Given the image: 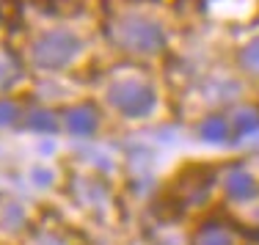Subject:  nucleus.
<instances>
[{
  "instance_id": "1",
  "label": "nucleus",
  "mask_w": 259,
  "mask_h": 245,
  "mask_svg": "<svg viewBox=\"0 0 259 245\" xmlns=\"http://www.w3.org/2000/svg\"><path fill=\"white\" fill-rule=\"evenodd\" d=\"M80 53V39L69 30H47L30 47V58L39 69L45 72H58L69 66Z\"/></svg>"
},
{
  "instance_id": "2",
  "label": "nucleus",
  "mask_w": 259,
  "mask_h": 245,
  "mask_svg": "<svg viewBox=\"0 0 259 245\" xmlns=\"http://www.w3.org/2000/svg\"><path fill=\"white\" fill-rule=\"evenodd\" d=\"M110 33H113L116 44L127 53L149 55V53L163 50V44H165V36L160 30V25L152 20H144V17H121Z\"/></svg>"
},
{
  "instance_id": "3",
  "label": "nucleus",
  "mask_w": 259,
  "mask_h": 245,
  "mask_svg": "<svg viewBox=\"0 0 259 245\" xmlns=\"http://www.w3.org/2000/svg\"><path fill=\"white\" fill-rule=\"evenodd\" d=\"M108 100L121 116L141 119V116H149L155 108V91L141 80H119L110 85Z\"/></svg>"
},
{
  "instance_id": "4",
  "label": "nucleus",
  "mask_w": 259,
  "mask_h": 245,
  "mask_svg": "<svg viewBox=\"0 0 259 245\" xmlns=\"http://www.w3.org/2000/svg\"><path fill=\"white\" fill-rule=\"evenodd\" d=\"M224 190L234 201H248V199H254V195L259 193V182H256V176L251 174L248 168H243V165H232V168L224 174Z\"/></svg>"
},
{
  "instance_id": "5",
  "label": "nucleus",
  "mask_w": 259,
  "mask_h": 245,
  "mask_svg": "<svg viewBox=\"0 0 259 245\" xmlns=\"http://www.w3.org/2000/svg\"><path fill=\"white\" fill-rule=\"evenodd\" d=\"M66 130L75 138H89L97 132V113L91 108H72L66 113Z\"/></svg>"
},
{
  "instance_id": "6",
  "label": "nucleus",
  "mask_w": 259,
  "mask_h": 245,
  "mask_svg": "<svg viewBox=\"0 0 259 245\" xmlns=\"http://www.w3.org/2000/svg\"><path fill=\"white\" fill-rule=\"evenodd\" d=\"M199 135L204 140H209V143H224V140L232 135V124H229V119L212 113L199 124Z\"/></svg>"
},
{
  "instance_id": "7",
  "label": "nucleus",
  "mask_w": 259,
  "mask_h": 245,
  "mask_svg": "<svg viewBox=\"0 0 259 245\" xmlns=\"http://www.w3.org/2000/svg\"><path fill=\"white\" fill-rule=\"evenodd\" d=\"M22 223H25V210L17 201H3L0 204V226L6 231H17L22 229Z\"/></svg>"
},
{
  "instance_id": "8",
  "label": "nucleus",
  "mask_w": 259,
  "mask_h": 245,
  "mask_svg": "<svg viewBox=\"0 0 259 245\" xmlns=\"http://www.w3.org/2000/svg\"><path fill=\"white\" fill-rule=\"evenodd\" d=\"M196 245H234V240L224 226L207 223L204 229L199 231V237H196Z\"/></svg>"
},
{
  "instance_id": "9",
  "label": "nucleus",
  "mask_w": 259,
  "mask_h": 245,
  "mask_svg": "<svg viewBox=\"0 0 259 245\" xmlns=\"http://www.w3.org/2000/svg\"><path fill=\"white\" fill-rule=\"evenodd\" d=\"M229 124L232 132H237V135H251L254 130H259V113L256 110H240V113H234Z\"/></svg>"
},
{
  "instance_id": "10",
  "label": "nucleus",
  "mask_w": 259,
  "mask_h": 245,
  "mask_svg": "<svg viewBox=\"0 0 259 245\" xmlns=\"http://www.w3.org/2000/svg\"><path fill=\"white\" fill-rule=\"evenodd\" d=\"M237 61H240V66H243L248 75H254V77H259V36L254 41H248V44L240 50V55H237Z\"/></svg>"
},
{
  "instance_id": "11",
  "label": "nucleus",
  "mask_w": 259,
  "mask_h": 245,
  "mask_svg": "<svg viewBox=\"0 0 259 245\" xmlns=\"http://www.w3.org/2000/svg\"><path fill=\"white\" fill-rule=\"evenodd\" d=\"M28 127H30V130H36V132H53L58 124H55V116L53 113H47V110H36V113L28 116Z\"/></svg>"
},
{
  "instance_id": "12",
  "label": "nucleus",
  "mask_w": 259,
  "mask_h": 245,
  "mask_svg": "<svg viewBox=\"0 0 259 245\" xmlns=\"http://www.w3.org/2000/svg\"><path fill=\"white\" fill-rule=\"evenodd\" d=\"M20 119V108L14 102H0V127H11Z\"/></svg>"
},
{
  "instance_id": "13",
  "label": "nucleus",
  "mask_w": 259,
  "mask_h": 245,
  "mask_svg": "<svg viewBox=\"0 0 259 245\" xmlns=\"http://www.w3.org/2000/svg\"><path fill=\"white\" fill-rule=\"evenodd\" d=\"M30 182H33L36 187H50V185H53V171H47V168H33V171H30Z\"/></svg>"
},
{
  "instance_id": "14",
  "label": "nucleus",
  "mask_w": 259,
  "mask_h": 245,
  "mask_svg": "<svg viewBox=\"0 0 259 245\" xmlns=\"http://www.w3.org/2000/svg\"><path fill=\"white\" fill-rule=\"evenodd\" d=\"M14 80V66L6 61V55H0V85H9Z\"/></svg>"
}]
</instances>
